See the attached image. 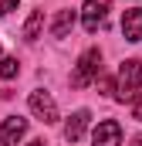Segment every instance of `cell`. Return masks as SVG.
Wrapping results in <instances>:
<instances>
[{
    "label": "cell",
    "instance_id": "cell-13",
    "mask_svg": "<svg viewBox=\"0 0 142 146\" xmlns=\"http://www.w3.org/2000/svg\"><path fill=\"white\" fill-rule=\"evenodd\" d=\"M98 88H102L105 95H112V88H115V85H112V78H98Z\"/></svg>",
    "mask_w": 142,
    "mask_h": 146
},
{
    "label": "cell",
    "instance_id": "cell-3",
    "mask_svg": "<svg viewBox=\"0 0 142 146\" xmlns=\"http://www.w3.org/2000/svg\"><path fill=\"white\" fill-rule=\"evenodd\" d=\"M108 10H112V0H85V7H81V24H85L88 34H95V31L105 24Z\"/></svg>",
    "mask_w": 142,
    "mask_h": 146
},
{
    "label": "cell",
    "instance_id": "cell-2",
    "mask_svg": "<svg viewBox=\"0 0 142 146\" xmlns=\"http://www.w3.org/2000/svg\"><path fill=\"white\" fill-rule=\"evenodd\" d=\"M102 72V51L98 48H88L81 58H78V68L71 72V85L74 88H85V85H91V78Z\"/></svg>",
    "mask_w": 142,
    "mask_h": 146
},
{
    "label": "cell",
    "instance_id": "cell-9",
    "mask_svg": "<svg viewBox=\"0 0 142 146\" xmlns=\"http://www.w3.org/2000/svg\"><path fill=\"white\" fill-rule=\"evenodd\" d=\"M71 27H74V10H61L54 17V24H51V37H64Z\"/></svg>",
    "mask_w": 142,
    "mask_h": 146
},
{
    "label": "cell",
    "instance_id": "cell-4",
    "mask_svg": "<svg viewBox=\"0 0 142 146\" xmlns=\"http://www.w3.org/2000/svg\"><path fill=\"white\" fill-rule=\"evenodd\" d=\"M31 112H34L41 122H58V106L51 99V92H31Z\"/></svg>",
    "mask_w": 142,
    "mask_h": 146
},
{
    "label": "cell",
    "instance_id": "cell-7",
    "mask_svg": "<svg viewBox=\"0 0 142 146\" xmlns=\"http://www.w3.org/2000/svg\"><path fill=\"white\" fill-rule=\"evenodd\" d=\"M88 122H91V112H88V109H78V112H71V119L64 122V139H68V143H78V139L85 136Z\"/></svg>",
    "mask_w": 142,
    "mask_h": 146
},
{
    "label": "cell",
    "instance_id": "cell-5",
    "mask_svg": "<svg viewBox=\"0 0 142 146\" xmlns=\"http://www.w3.org/2000/svg\"><path fill=\"white\" fill-rule=\"evenodd\" d=\"M122 143V126L115 119H102L91 133V146H118Z\"/></svg>",
    "mask_w": 142,
    "mask_h": 146
},
{
    "label": "cell",
    "instance_id": "cell-1",
    "mask_svg": "<svg viewBox=\"0 0 142 146\" xmlns=\"http://www.w3.org/2000/svg\"><path fill=\"white\" fill-rule=\"evenodd\" d=\"M139 92H142V61H139V58H129V61H122L115 99H118V102H132Z\"/></svg>",
    "mask_w": 142,
    "mask_h": 146
},
{
    "label": "cell",
    "instance_id": "cell-10",
    "mask_svg": "<svg viewBox=\"0 0 142 146\" xmlns=\"http://www.w3.org/2000/svg\"><path fill=\"white\" fill-rule=\"evenodd\" d=\"M41 27H44V10H34L27 17V24H24V41H37Z\"/></svg>",
    "mask_w": 142,
    "mask_h": 146
},
{
    "label": "cell",
    "instance_id": "cell-15",
    "mask_svg": "<svg viewBox=\"0 0 142 146\" xmlns=\"http://www.w3.org/2000/svg\"><path fill=\"white\" fill-rule=\"evenodd\" d=\"M132 146H142V136H135V139H132Z\"/></svg>",
    "mask_w": 142,
    "mask_h": 146
},
{
    "label": "cell",
    "instance_id": "cell-12",
    "mask_svg": "<svg viewBox=\"0 0 142 146\" xmlns=\"http://www.w3.org/2000/svg\"><path fill=\"white\" fill-rule=\"evenodd\" d=\"M14 7H17V0H0V17H3V14H10Z\"/></svg>",
    "mask_w": 142,
    "mask_h": 146
},
{
    "label": "cell",
    "instance_id": "cell-6",
    "mask_svg": "<svg viewBox=\"0 0 142 146\" xmlns=\"http://www.w3.org/2000/svg\"><path fill=\"white\" fill-rule=\"evenodd\" d=\"M24 133H27V119H20V115H7L3 126H0V146H14Z\"/></svg>",
    "mask_w": 142,
    "mask_h": 146
},
{
    "label": "cell",
    "instance_id": "cell-14",
    "mask_svg": "<svg viewBox=\"0 0 142 146\" xmlns=\"http://www.w3.org/2000/svg\"><path fill=\"white\" fill-rule=\"evenodd\" d=\"M27 146H47V143H44V139H34V143H27Z\"/></svg>",
    "mask_w": 142,
    "mask_h": 146
},
{
    "label": "cell",
    "instance_id": "cell-8",
    "mask_svg": "<svg viewBox=\"0 0 142 146\" xmlns=\"http://www.w3.org/2000/svg\"><path fill=\"white\" fill-rule=\"evenodd\" d=\"M122 34H125V41H142V7L125 10V17H122Z\"/></svg>",
    "mask_w": 142,
    "mask_h": 146
},
{
    "label": "cell",
    "instance_id": "cell-11",
    "mask_svg": "<svg viewBox=\"0 0 142 146\" xmlns=\"http://www.w3.org/2000/svg\"><path fill=\"white\" fill-rule=\"evenodd\" d=\"M17 75H20V61H17V58H0V78L10 82V78H17Z\"/></svg>",
    "mask_w": 142,
    "mask_h": 146
}]
</instances>
